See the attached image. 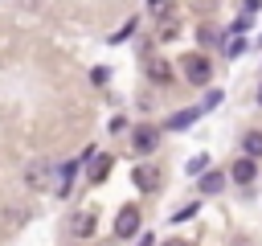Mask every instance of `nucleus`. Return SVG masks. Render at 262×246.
Segmentation results:
<instances>
[{
  "mask_svg": "<svg viewBox=\"0 0 262 246\" xmlns=\"http://www.w3.org/2000/svg\"><path fill=\"white\" fill-rule=\"evenodd\" d=\"M209 74H213V70H209V57H205V53H184V78H188L192 86H205Z\"/></svg>",
  "mask_w": 262,
  "mask_h": 246,
  "instance_id": "obj_1",
  "label": "nucleus"
},
{
  "mask_svg": "<svg viewBox=\"0 0 262 246\" xmlns=\"http://www.w3.org/2000/svg\"><path fill=\"white\" fill-rule=\"evenodd\" d=\"M135 234H139V209L123 205L119 217H115V238H135Z\"/></svg>",
  "mask_w": 262,
  "mask_h": 246,
  "instance_id": "obj_2",
  "label": "nucleus"
},
{
  "mask_svg": "<svg viewBox=\"0 0 262 246\" xmlns=\"http://www.w3.org/2000/svg\"><path fill=\"white\" fill-rule=\"evenodd\" d=\"M156 144H160V131H156V127L139 123V127L131 131V148H135V152H156Z\"/></svg>",
  "mask_w": 262,
  "mask_h": 246,
  "instance_id": "obj_3",
  "label": "nucleus"
},
{
  "mask_svg": "<svg viewBox=\"0 0 262 246\" xmlns=\"http://www.w3.org/2000/svg\"><path fill=\"white\" fill-rule=\"evenodd\" d=\"M111 152H94L90 156V164H86V176H90V184H102L106 180V172H111Z\"/></svg>",
  "mask_w": 262,
  "mask_h": 246,
  "instance_id": "obj_4",
  "label": "nucleus"
},
{
  "mask_svg": "<svg viewBox=\"0 0 262 246\" xmlns=\"http://www.w3.org/2000/svg\"><path fill=\"white\" fill-rule=\"evenodd\" d=\"M229 176H233V180H237V184H250V180H254V176H258V164H254V160H250V156H242V160H237V164H233V168H229Z\"/></svg>",
  "mask_w": 262,
  "mask_h": 246,
  "instance_id": "obj_5",
  "label": "nucleus"
},
{
  "mask_svg": "<svg viewBox=\"0 0 262 246\" xmlns=\"http://www.w3.org/2000/svg\"><path fill=\"white\" fill-rule=\"evenodd\" d=\"M49 184H53V168H49V164H33V168H29V189H49ZM53 189H57V184H53Z\"/></svg>",
  "mask_w": 262,
  "mask_h": 246,
  "instance_id": "obj_6",
  "label": "nucleus"
},
{
  "mask_svg": "<svg viewBox=\"0 0 262 246\" xmlns=\"http://www.w3.org/2000/svg\"><path fill=\"white\" fill-rule=\"evenodd\" d=\"M135 184L143 193H156L160 189V168H135Z\"/></svg>",
  "mask_w": 262,
  "mask_h": 246,
  "instance_id": "obj_7",
  "label": "nucleus"
},
{
  "mask_svg": "<svg viewBox=\"0 0 262 246\" xmlns=\"http://www.w3.org/2000/svg\"><path fill=\"white\" fill-rule=\"evenodd\" d=\"M196 189H201L205 197H213V193H221V189H225V172H217V168H213V172H205Z\"/></svg>",
  "mask_w": 262,
  "mask_h": 246,
  "instance_id": "obj_8",
  "label": "nucleus"
},
{
  "mask_svg": "<svg viewBox=\"0 0 262 246\" xmlns=\"http://www.w3.org/2000/svg\"><path fill=\"white\" fill-rule=\"evenodd\" d=\"M70 234H74V238H90V234H94V213H74Z\"/></svg>",
  "mask_w": 262,
  "mask_h": 246,
  "instance_id": "obj_9",
  "label": "nucleus"
},
{
  "mask_svg": "<svg viewBox=\"0 0 262 246\" xmlns=\"http://www.w3.org/2000/svg\"><path fill=\"white\" fill-rule=\"evenodd\" d=\"M242 148H246L250 160H258V156H262V127H250V131L242 135Z\"/></svg>",
  "mask_w": 262,
  "mask_h": 246,
  "instance_id": "obj_10",
  "label": "nucleus"
},
{
  "mask_svg": "<svg viewBox=\"0 0 262 246\" xmlns=\"http://www.w3.org/2000/svg\"><path fill=\"white\" fill-rule=\"evenodd\" d=\"M147 74H151L156 82H168V66H164L160 57H151V61H147Z\"/></svg>",
  "mask_w": 262,
  "mask_h": 246,
  "instance_id": "obj_11",
  "label": "nucleus"
},
{
  "mask_svg": "<svg viewBox=\"0 0 262 246\" xmlns=\"http://www.w3.org/2000/svg\"><path fill=\"white\" fill-rule=\"evenodd\" d=\"M192 119H196V111H180V115H172V119H168V127H172V131H180V127H188Z\"/></svg>",
  "mask_w": 262,
  "mask_h": 246,
  "instance_id": "obj_12",
  "label": "nucleus"
},
{
  "mask_svg": "<svg viewBox=\"0 0 262 246\" xmlns=\"http://www.w3.org/2000/svg\"><path fill=\"white\" fill-rule=\"evenodd\" d=\"M139 246H156V238H151V234H143V238H139Z\"/></svg>",
  "mask_w": 262,
  "mask_h": 246,
  "instance_id": "obj_13",
  "label": "nucleus"
},
{
  "mask_svg": "<svg viewBox=\"0 0 262 246\" xmlns=\"http://www.w3.org/2000/svg\"><path fill=\"white\" fill-rule=\"evenodd\" d=\"M164 246H188V242H180V238H172V242H164Z\"/></svg>",
  "mask_w": 262,
  "mask_h": 246,
  "instance_id": "obj_14",
  "label": "nucleus"
},
{
  "mask_svg": "<svg viewBox=\"0 0 262 246\" xmlns=\"http://www.w3.org/2000/svg\"><path fill=\"white\" fill-rule=\"evenodd\" d=\"M258 107H262V86H258Z\"/></svg>",
  "mask_w": 262,
  "mask_h": 246,
  "instance_id": "obj_15",
  "label": "nucleus"
}]
</instances>
